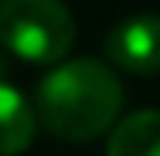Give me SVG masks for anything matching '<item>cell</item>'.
I'll return each instance as SVG.
<instances>
[{
  "label": "cell",
  "instance_id": "7a4b0ae2",
  "mask_svg": "<svg viewBox=\"0 0 160 156\" xmlns=\"http://www.w3.org/2000/svg\"><path fill=\"white\" fill-rule=\"evenodd\" d=\"M0 34L17 54L55 61L75 41V17L65 0H0Z\"/></svg>",
  "mask_w": 160,
  "mask_h": 156
},
{
  "label": "cell",
  "instance_id": "3957f363",
  "mask_svg": "<svg viewBox=\"0 0 160 156\" xmlns=\"http://www.w3.org/2000/svg\"><path fill=\"white\" fill-rule=\"evenodd\" d=\"M106 54L129 71H160V14H129L106 34Z\"/></svg>",
  "mask_w": 160,
  "mask_h": 156
},
{
  "label": "cell",
  "instance_id": "6da1fadb",
  "mask_svg": "<svg viewBox=\"0 0 160 156\" xmlns=\"http://www.w3.org/2000/svg\"><path fill=\"white\" fill-rule=\"evenodd\" d=\"M123 105L119 75L96 54H75L48 68L34 88L38 119L65 139H92Z\"/></svg>",
  "mask_w": 160,
  "mask_h": 156
},
{
  "label": "cell",
  "instance_id": "277c9868",
  "mask_svg": "<svg viewBox=\"0 0 160 156\" xmlns=\"http://www.w3.org/2000/svg\"><path fill=\"white\" fill-rule=\"evenodd\" d=\"M106 156H160V109H133L109 129Z\"/></svg>",
  "mask_w": 160,
  "mask_h": 156
},
{
  "label": "cell",
  "instance_id": "5b68a950",
  "mask_svg": "<svg viewBox=\"0 0 160 156\" xmlns=\"http://www.w3.org/2000/svg\"><path fill=\"white\" fill-rule=\"evenodd\" d=\"M34 105L28 95L17 92V85L0 82V119H3V153H17L34 136Z\"/></svg>",
  "mask_w": 160,
  "mask_h": 156
}]
</instances>
